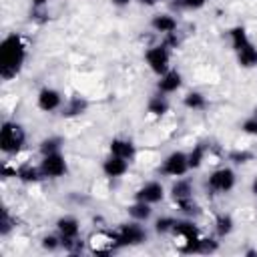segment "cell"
Listing matches in <instances>:
<instances>
[{
    "mask_svg": "<svg viewBox=\"0 0 257 257\" xmlns=\"http://www.w3.org/2000/svg\"><path fill=\"white\" fill-rule=\"evenodd\" d=\"M233 217L231 215H219L217 219H215V233L219 235V237H227L231 231H233Z\"/></svg>",
    "mask_w": 257,
    "mask_h": 257,
    "instance_id": "26",
    "label": "cell"
},
{
    "mask_svg": "<svg viewBox=\"0 0 257 257\" xmlns=\"http://www.w3.org/2000/svg\"><path fill=\"white\" fill-rule=\"evenodd\" d=\"M187 157H189V169H199L207 157V145L199 143L197 147H193V151Z\"/></svg>",
    "mask_w": 257,
    "mask_h": 257,
    "instance_id": "25",
    "label": "cell"
},
{
    "mask_svg": "<svg viewBox=\"0 0 257 257\" xmlns=\"http://www.w3.org/2000/svg\"><path fill=\"white\" fill-rule=\"evenodd\" d=\"M147 241V231L139 225V221L133 223H122L118 225V229L110 235V243L112 247H133V245H141Z\"/></svg>",
    "mask_w": 257,
    "mask_h": 257,
    "instance_id": "3",
    "label": "cell"
},
{
    "mask_svg": "<svg viewBox=\"0 0 257 257\" xmlns=\"http://www.w3.org/2000/svg\"><path fill=\"white\" fill-rule=\"evenodd\" d=\"M36 104H38L40 110L52 112V110H56V108L62 106V94H60L56 88H48V86H46V88H42V90L38 92Z\"/></svg>",
    "mask_w": 257,
    "mask_h": 257,
    "instance_id": "9",
    "label": "cell"
},
{
    "mask_svg": "<svg viewBox=\"0 0 257 257\" xmlns=\"http://www.w3.org/2000/svg\"><path fill=\"white\" fill-rule=\"evenodd\" d=\"M235 171L229 169V167H221L217 171H213L209 175V181H207V187L213 191V193H229L233 187H235Z\"/></svg>",
    "mask_w": 257,
    "mask_h": 257,
    "instance_id": "7",
    "label": "cell"
},
{
    "mask_svg": "<svg viewBox=\"0 0 257 257\" xmlns=\"http://www.w3.org/2000/svg\"><path fill=\"white\" fill-rule=\"evenodd\" d=\"M163 197H165V187L159 181H149L141 189H137V193H135V201H143L149 205L161 203Z\"/></svg>",
    "mask_w": 257,
    "mask_h": 257,
    "instance_id": "8",
    "label": "cell"
},
{
    "mask_svg": "<svg viewBox=\"0 0 257 257\" xmlns=\"http://www.w3.org/2000/svg\"><path fill=\"white\" fill-rule=\"evenodd\" d=\"M229 159H231L233 163H247V161L253 159V155L247 153V151H233V153L229 155Z\"/></svg>",
    "mask_w": 257,
    "mask_h": 257,
    "instance_id": "33",
    "label": "cell"
},
{
    "mask_svg": "<svg viewBox=\"0 0 257 257\" xmlns=\"http://www.w3.org/2000/svg\"><path fill=\"white\" fill-rule=\"evenodd\" d=\"M173 235L181 237L183 243H187V241H195V239L201 237V235H199V229H197V225H195L193 221H177L175 227H173Z\"/></svg>",
    "mask_w": 257,
    "mask_h": 257,
    "instance_id": "15",
    "label": "cell"
},
{
    "mask_svg": "<svg viewBox=\"0 0 257 257\" xmlns=\"http://www.w3.org/2000/svg\"><path fill=\"white\" fill-rule=\"evenodd\" d=\"M181 84H183V76H181V72L169 68L165 74L159 76L157 88H159V92H163V94H171V92H177V90L181 88Z\"/></svg>",
    "mask_w": 257,
    "mask_h": 257,
    "instance_id": "10",
    "label": "cell"
},
{
    "mask_svg": "<svg viewBox=\"0 0 257 257\" xmlns=\"http://www.w3.org/2000/svg\"><path fill=\"white\" fill-rule=\"evenodd\" d=\"M241 128H243V133H247V135H257V118H255V116H251V118L243 120Z\"/></svg>",
    "mask_w": 257,
    "mask_h": 257,
    "instance_id": "34",
    "label": "cell"
},
{
    "mask_svg": "<svg viewBox=\"0 0 257 257\" xmlns=\"http://www.w3.org/2000/svg\"><path fill=\"white\" fill-rule=\"evenodd\" d=\"M145 60L149 64V68L161 76L169 70V64H171V48H167L163 42L157 44V46H151L147 52H145Z\"/></svg>",
    "mask_w": 257,
    "mask_h": 257,
    "instance_id": "4",
    "label": "cell"
},
{
    "mask_svg": "<svg viewBox=\"0 0 257 257\" xmlns=\"http://www.w3.org/2000/svg\"><path fill=\"white\" fill-rule=\"evenodd\" d=\"M229 38H231V46H233L235 52H239L241 48H245V46L251 42L247 30H245L243 26H233V28L229 30Z\"/></svg>",
    "mask_w": 257,
    "mask_h": 257,
    "instance_id": "22",
    "label": "cell"
},
{
    "mask_svg": "<svg viewBox=\"0 0 257 257\" xmlns=\"http://www.w3.org/2000/svg\"><path fill=\"white\" fill-rule=\"evenodd\" d=\"M12 223H14V221H12L10 213L4 209V211H2V221H0V235H4V237H6V235L12 231V227H14Z\"/></svg>",
    "mask_w": 257,
    "mask_h": 257,
    "instance_id": "32",
    "label": "cell"
},
{
    "mask_svg": "<svg viewBox=\"0 0 257 257\" xmlns=\"http://www.w3.org/2000/svg\"><path fill=\"white\" fill-rule=\"evenodd\" d=\"M26 60V44L18 34H10L0 44V74L4 80L16 76Z\"/></svg>",
    "mask_w": 257,
    "mask_h": 257,
    "instance_id": "1",
    "label": "cell"
},
{
    "mask_svg": "<svg viewBox=\"0 0 257 257\" xmlns=\"http://www.w3.org/2000/svg\"><path fill=\"white\" fill-rule=\"evenodd\" d=\"M237 62L243 66V68H253L257 66V46L253 42H249L245 48H241L237 52Z\"/></svg>",
    "mask_w": 257,
    "mask_h": 257,
    "instance_id": "20",
    "label": "cell"
},
{
    "mask_svg": "<svg viewBox=\"0 0 257 257\" xmlns=\"http://www.w3.org/2000/svg\"><path fill=\"white\" fill-rule=\"evenodd\" d=\"M38 167H40L42 177H46V179H58V177L66 175V171H68V165H66V159L62 153L44 155Z\"/></svg>",
    "mask_w": 257,
    "mask_h": 257,
    "instance_id": "5",
    "label": "cell"
},
{
    "mask_svg": "<svg viewBox=\"0 0 257 257\" xmlns=\"http://www.w3.org/2000/svg\"><path fill=\"white\" fill-rule=\"evenodd\" d=\"M183 104H185L187 108H191V110H201V108H205V106H207V98H205L201 92L191 90V92H187V94H185Z\"/></svg>",
    "mask_w": 257,
    "mask_h": 257,
    "instance_id": "24",
    "label": "cell"
},
{
    "mask_svg": "<svg viewBox=\"0 0 257 257\" xmlns=\"http://www.w3.org/2000/svg\"><path fill=\"white\" fill-rule=\"evenodd\" d=\"M253 116H255V118H257V106H255V108H253Z\"/></svg>",
    "mask_w": 257,
    "mask_h": 257,
    "instance_id": "40",
    "label": "cell"
},
{
    "mask_svg": "<svg viewBox=\"0 0 257 257\" xmlns=\"http://www.w3.org/2000/svg\"><path fill=\"white\" fill-rule=\"evenodd\" d=\"M26 143V133L22 124L6 120L0 128V149L6 155H18Z\"/></svg>",
    "mask_w": 257,
    "mask_h": 257,
    "instance_id": "2",
    "label": "cell"
},
{
    "mask_svg": "<svg viewBox=\"0 0 257 257\" xmlns=\"http://www.w3.org/2000/svg\"><path fill=\"white\" fill-rule=\"evenodd\" d=\"M139 4H143V6H155V4H159L161 0H137Z\"/></svg>",
    "mask_w": 257,
    "mask_h": 257,
    "instance_id": "37",
    "label": "cell"
},
{
    "mask_svg": "<svg viewBox=\"0 0 257 257\" xmlns=\"http://www.w3.org/2000/svg\"><path fill=\"white\" fill-rule=\"evenodd\" d=\"M189 169V157L183 151H173L171 155L165 157L163 165H161V173L167 177H183Z\"/></svg>",
    "mask_w": 257,
    "mask_h": 257,
    "instance_id": "6",
    "label": "cell"
},
{
    "mask_svg": "<svg viewBox=\"0 0 257 257\" xmlns=\"http://www.w3.org/2000/svg\"><path fill=\"white\" fill-rule=\"evenodd\" d=\"M62 143H64V141H62L60 137H46V139L40 141L38 151H40L42 157H44V155H52V153H60Z\"/></svg>",
    "mask_w": 257,
    "mask_h": 257,
    "instance_id": "23",
    "label": "cell"
},
{
    "mask_svg": "<svg viewBox=\"0 0 257 257\" xmlns=\"http://www.w3.org/2000/svg\"><path fill=\"white\" fill-rule=\"evenodd\" d=\"M48 0H32V4H34V8H42L44 4H46Z\"/></svg>",
    "mask_w": 257,
    "mask_h": 257,
    "instance_id": "38",
    "label": "cell"
},
{
    "mask_svg": "<svg viewBox=\"0 0 257 257\" xmlns=\"http://www.w3.org/2000/svg\"><path fill=\"white\" fill-rule=\"evenodd\" d=\"M251 191L257 195V177H255V179H253V183H251Z\"/></svg>",
    "mask_w": 257,
    "mask_h": 257,
    "instance_id": "39",
    "label": "cell"
},
{
    "mask_svg": "<svg viewBox=\"0 0 257 257\" xmlns=\"http://www.w3.org/2000/svg\"><path fill=\"white\" fill-rule=\"evenodd\" d=\"M108 149H110V155L120 157V159H126V161H133L135 155H137V147L128 139H112L110 145H108Z\"/></svg>",
    "mask_w": 257,
    "mask_h": 257,
    "instance_id": "12",
    "label": "cell"
},
{
    "mask_svg": "<svg viewBox=\"0 0 257 257\" xmlns=\"http://www.w3.org/2000/svg\"><path fill=\"white\" fill-rule=\"evenodd\" d=\"M126 211H128L131 219H133V221H139V223L147 221V219L153 215L151 205H149V203H143V201H135L133 205H128V207H126Z\"/></svg>",
    "mask_w": 257,
    "mask_h": 257,
    "instance_id": "21",
    "label": "cell"
},
{
    "mask_svg": "<svg viewBox=\"0 0 257 257\" xmlns=\"http://www.w3.org/2000/svg\"><path fill=\"white\" fill-rule=\"evenodd\" d=\"M175 223H177V219H173V217H159V219L155 221V231H157L159 235H167V233H173V227H175Z\"/></svg>",
    "mask_w": 257,
    "mask_h": 257,
    "instance_id": "27",
    "label": "cell"
},
{
    "mask_svg": "<svg viewBox=\"0 0 257 257\" xmlns=\"http://www.w3.org/2000/svg\"><path fill=\"white\" fill-rule=\"evenodd\" d=\"M14 175H16L18 181H22V183H36V181H40V177H42L40 167H34V165H30V163L20 165V167L14 171Z\"/></svg>",
    "mask_w": 257,
    "mask_h": 257,
    "instance_id": "18",
    "label": "cell"
},
{
    "mask_svg": "<svg viewBox=\"0 0 257 257\" xmlns=\"http://www.w3.org/2000/svg\"><path fill=\"white\" fill-rule=\"evenodd\" d=\"M217 249H219V243H217L215 239H209V237H199L195 253H215Z\"/></svg>",
    "mask_w": 257,
    "mask_h": 257,
    "instance_id": "28",
    "label": "cell"
},
{
    "mask_svg": "<svg viewBox=\"0 0 257 257\" xmlns=\"http://www.w3.org/2000/svg\"><path fill=\"white\" fill-rule=\"evenodd\" d=\"M177 205H179V209H181L185 215H199V211H201L199 205L193 201V197H191V199H185V201H179Z\"/></svg>",
    "mask_w": 257,
    "mask_h": 257,
    "instance_id": "30",
    "label": "cell"
},
{
    "mask_svg": "<svg viewBox=\"0 0 257 257\" xmlns=\"http://www.w3.org/2000/svg\"><path fill=\"white\" fill-rule=\"evenodd\" d=\"M126 171H128V161H126V159H120V157L110 155L108 159L102 161V173H104L106 177H110V179H118V177H122Z\"/></svg>",
    "mask_w": 257,
    "mask_h": 257,
    "instance_id": "11",
    "label": "cell"
},
{
    "mask_svg": "<svg viewBox=\"0 0 257 257\" xmlns=\"http://www.w3.org/2000/svg\"><path fill=\"white\" fill-rule=\"evenodd\" d=\"M56 229H58V235L62 239H68V237H78L80 235V223L76 217L72 215H64L56 221Z\"/></svg>",
    "mask_w": 257,
    "mask_h": 257,
    "instance_id": "13",
    "label": "cell"
},
{
    "mask_svg": "<svg viewBox=\"0 0 257 257\" xmlns=\"http://www.w3.org/2000/svg\"><path fill=\"white\" fill-rule=\"evenodd\" d=\"M112 2V6H116V8H124V6H128L133 0H110Z\"/></svg>",
    "mask_w": 257,
    "mask_h": 257,
    "instance_id": "36",
    "label": "cell"
},
{
    "mask_svg": "<svg viewBox=\"0 0 257 257\" xmlns=\"http://www.w3.org/2000/svg\"><path fill=\"white\" fill-rule=\"evenodd\" d=\"M207 0H175L173 6L175 8H181V10H199L205 6Z\"/></svg>",
    "mask_w": 257,
    "mask_h": 257,
    "instance_id": "29",
    "label": "cell"
},
{
    "mask_svg": "<svg viewBox=\"0 0 257 257\" xmlns=\"http://www.w3.org/2000/svg\"><path fill=\"white\" fill-rule=\"evenodd\" d=\"M42 247H44L46 251H56L58 247H62L60 235H58V237H56V235H44V237H42Z\"/></svg>",
    "mask_w": 257,
    "mask_h": 257,
    "instance_id": "31",
    "label": "cell"
},
{
    "mask_svg": "<svg viewBox=\"0 0 257 257\" xmlns=\"http://www.w3.org/2000/svg\"><path fill=\"white\" fill-rule=\"evenodd\" d=\"M86 108H88V102H86L82 96L74 94V96H70V98L62 104V116H78V114L86 112Z\"/></svg>",
    "mask_w": 257,
    "mask_h": 257,
    "instance_id": "16",
    "label": "cell"
},
{
    "mask_svg": "<svg viewBox=\"0 0 257 257\" xmlns=\"http://www.w3.org/2000/svg\"><path fill=\"white\" fill-rule=\"evenodd\" d=\"M163 44H165L167 48H177V46H179V36H177V32H169V34H165Z\"/></svg>",
    "mask_w": 257,
    "mask_h": 257,
    "instance_id": "35",
    "label": "cell"
},
{
    "mask_svg": "<svg viewBox=\"0 0 257 257\" xmlns=\"http://www.w3.org/2000/svg\"><path fill=\"white\" fill-rule=\"evenodd\" d=\"M147 110H149L153 116H163V114H167V112H169V100H167V96H165L163 92L151 96L149 102H147Z\"/></svg>",
    "mask_w": 257,
    "mask_h": 257,
    "instance_id": "19",
    "label": "cell"
},
{
    "mask_svg": "<svg viewBox=\"0 0 257 257\" xmlns=\"http://www.w3.org/2000/svg\"><path fill=\"white\" fill-rule=\"evenodd\" d=\"M171 197H173L175 203L185 201V199H191V197H193V185H191V181H187V179H177V181L173 183V187H171Z\"/></svg>",
    "mask_w": 257,
    "mask_h": 257,
    "instance_id": "17",
    "label": "cell"
},
{
    "mask_svg": "<svg viewBox=\"0 0 257 257\" xmlns=\"http://www.w3.org/2000/svg\"><path fill=\"white\" fill-rule=\"evenodd\" d=\"M151 28H153L155 32H161V34L165 36V34L177 30V18L171 16V14H155V16L151 18Z\"/></svg>",
    "mask_w": 257,
    "mask_h": 257,
    "instance_id": "14",
    "label": "cell"
}]
</instances>
